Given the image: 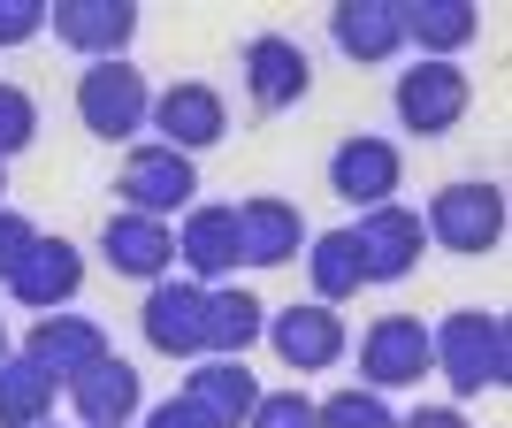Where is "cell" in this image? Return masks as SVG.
<instances>
[{
	"mask_svg": "<svg viewBox=\"0 0 512 428\" xmlns=\"http://www.w3.org/2000/svg\"><path fill=\"white\" fill-rule=\"evenodd\" d=\"M428 352H436V375L451 383V398H482V390L512 383V337H505V321L482 314V306H451L428 329Z\"/></svg>",
	"mask_w": 512,
	"mask_h": 428,
	"instance_id": "1",
	"label": "cell"
},
{
	"mask_svg": "<svg viewBox=\"0 0 512 428\" xmlns=\"http://www.w3.org/2000/svg\"><path fill=\"white\" fill-rule=\"evenodd\" d=\"M421 230H428V245H444V253L482 260V253H497V237H505V192H497V184H444V192L421 207Z\"/></svg>",
	"mask_w": 512,
	"mask_h": 428,
	"instance_id": "2",
	"label": "cell"
},
{
	"mask_svg": "<svg viewBox=\"0 0 512 428\" xmlns=\"http://www.w3.org/2000/svg\"><path fill=\"white\" fill-rule=\"evenodd\" d=\"M115 192H123L130 214H153V222H169V214H184L199 199V161L176 146H130L123 153V176H115Z\"/></svg>",
	"mask_w": 512,
	"mask_h": 428,
	"instance_id": "3",
	"label": "cell"
},
{
	"mask_svg": "<svg viewBox=\"0 0 512 428\" xmlns=\"http://www.w3.org/2000/svg\"><path fill=\"white\" fill-rule=\"evenodd\" d=\"M146 115H153V92L130 62H92L85 77H77V123H85L92 138L130 146V138L146 130Z\"/></svg>",
	"mask_w": 512,
	"mask_h": 428,
	"instance_id": "4",
	"label": "cell"
},
{
	"mask_svg": "<svg viewBox=\"0 0 512 428\" xmlns=\"http://www.w3.org/2000/svg\"><path fill=\"white\" fill-rule=\"evenodd\" d=\"M138 329L161 360H207V283L192 276H161L146 283V306H138Z\"/></svg>",
	"mask_w": 512,
	"mask_h": 428,
	"instance_id": "5",
	"label": "cell"
},
{
	"mask_svg": "<svg viewBox=\"0 0 512 428\" xmlns=\"http://www.w3.org/2000/svg\"><path fill=\"white\" fill-rule=\"evenodd\" d=\"M360 375L367 390H406L421 375H436V352H428V321L421 314H375L360 337Z\"/></svg>",
	"mask_w": 512,
	"mask_h": 428,
	"instance_id": "6",
	"label": "cell"
},
{
	"mask_svg": "<svg viewBox=\"0 0 512 428\" xmlns=\"http://www.w3.org/2000/svg\"><path fill=\"white\" fill-rule=\"evenodd\" d=\"M398 123L413 130V138H444V130H459V115L474 107V85L459 62H413L398 69Z\"/></svg>",
	"mask_w": 512,
	"mask_h": 428,
	"instance_id": "7",
	"label": "cell"
},
{
	"mask_svg": "<svg viewBox=\"0 0 512 428\" xmlns=\"http://www.w3.org/2000/svg\"><path fill=\"white\" fill-rule=\"evenodd\" d=\"M260 337L276 344V360L291 367V375H321V367H337L344 352H352V329H344V314H337V306H321V299L268 314V329H260Z\"/></svg>",
	"mask_w": 512,
	"mask_h": 428,
	"instance_id": "8",
	"label": "cell"
},
{
	"mask_svg": "<svg viewBox=\"0 0 512 428\" xmlns=\"http://www.w3.org/2000/svg\"><path fill=\"white\" fill-rule=\"evenodd\" d=\"M46 31L85 62H123L138 39V8L130 0H46Z\"/></svg>",
	"mask_w": 512,
	"mask_h": 428,
	"instance_id": "9",
	"label": "cell"
},
{
	"mask_svg": "<svg viewBox=\"0 0 512 428\" xmlns=\"http://www.w3.org/2000/svg\"><path fill=\"white\" fill-rule=\"evenodd\" d=\"M352 245H360V268H367V283H398V276H413L421 268V253H428V230H421V214L413 207H367L360 222H352Z\"/></svg>",
	"mask_w": 512,
	"mask_h": 428,
	"instance_id": "10",
	"label": "cell"
},
{
	"mask_svg": "<svg viewBox=\"0 0 512 428\" xmlns=\"http://www.w3.org/2000/svg\"><path fill=\"white\" fill-rule=\"evenodd\" d=\"M398 184H406V161H398V146L390 138H344L337 153H329V192L344 199V207H390L398 199Z\"/></svg>",
	"mask_w": 512,
	"mask_h": 428,
	"instance_id": "11",
	"label": "cell"
},
{
	"mask_svg": "<svg viewBox=\"0 0 512 428\" xmlns=\"http://www.w3.org/2000/svg\"><path fill=\"white\" fill-rule=\"evenodd\" d=\"M146 130H161V146H176V153H199L230 130V107H222V92L207 77H176L169 92H153Z\"/></svg>",
	"mask_w": 512,
	"mask_h": 428,
	"instance_id": "12",
	"label": "cell"
},
{
	"mask_svg": "<svg viewBox=\"0 0 512 428\" xmlns=\"http://www.w3.org/2000/svg\"><path fill=\"white\" fill-rule=\"evenodd\" d=\"M77 291H85V253H77L69 237H39V245L16 260V276H8V299H16L23 314H62Z\"/></svg>",
	"mask_w": 512,
	"mask_h": 428,
	"instance_id": "13",
	"label": "cell"
},
{
	"mask_svg": "<svg viewBox=\"0 0 512 428\" xmlns=\"http://www.w3.org/2000/svg\"><path fill=\"white\" fill-rule=\"evenodd\" d=\"M69 406H77V428H130L138 413H146V383H138V367L130 360H92V367H77L69 375Z\"/></svg>",
	"mask_w": 512,
	"mask_h": 428,
	"instance_id": "14",
	"label": "cell"
},
{
	"mask_svg": "<svg viewBox=\"0 0 512 428\" xmlns=\"http://www.w3.org/2000/svg\"><path fill=\"white\" fill-rule=\"evenodd\" d=\"M306 85H314V69H306V46L283 39V31H260L245 39V100L260 115H283V107H299Z\"/></svg>",
	"mask_w": 512,
	"mask_h": 428,
	"instance_id": "15",
	"label": "cell"
},
{
	"mask_svg": "<svg viewBox=\"0 0 512 428\" xmlns=\"http://www.w3.org/2000/svg\"><path fill=\"white\" fill-rule=\"evenodd\" d=\"M176 260H184V276L192 283H222L237 276V207H214V199H192L184 207V222H176Z\"/></svg>",
	"mask_w": 512,
	"mask_h": 428,
	"instance_id": "16",
	"label": "cell"
},
{
	"mask_svg": "<svg viewBox=\"0 0 512 428\" xmlns=\"http://www.w3.org/2000/svg\"><path fill=\"white\" fill-rule=\"evenodd\" d=\"M100 253H107V268H115V276L161 283V276L176 268V230H169V222H153V214L115 207V214L100 222Z\"/></svg>",
	"mask_w": 512,
	"mask_h": 428,
	"instance_id": "17",
	"label": "cell"
},
{
	"mask_svg": "<svg viewBox=\"0 0 512 428\" xmlns=\"http://www.w3.org/2000/svg\"><path fill=\"white\" fill-rule=\"evenodd\" d=\"M306 245V214L291 199L260 192V199H237V253L245 268H283V260H299Z\"/></svg>",
	"mask_w": 512,
	"mask_h": 428,
	"instance_id": "18",
	"label": "cell"
},
{
	"mask_svg": "<svg viewBox=\"0 0 512 428\" xmlns=\"http://www.w3.org/2000/svg\"><path fill=\"white\" fill-rule=\"evenodd\" d=\"M329 39H337L344 62H390V54L406 46L398 0H337V8H329Z\"/></svg>",
	"mask_w": 512,
	"mask_h": 428,
	"instance_id": "19",
	"label": "cell"
},
{
	"mask_svg": "<svg viewBox=\"0 0 512 428\" xmlns=\"http://www.w3.org/2000/svg\"><path fill=\"white\" fill-rule=\"evenodd\" d=\"M23 352H31L54 383H69L77 367L107 360V329L85 321V314H39V321H31V337H23Z\"/></svg>",
	"mask_w": 512,
	"mask_h": 428,
	"instance_id": "20",
	"label": "cell"
},
{
	"mask_svg": "<svg viewBox=\"0 0 512 428\" xmlns=\"http://www.w3.org/2000/svg\"><path fill=\"white\" fill-rule=\"evenodd\" d=\"M406 46H421V62H459V46L482 31L474 0H398Z\"/></svg>",
	"mask_w": 512,
	"mask_h": 428,
	"instance_id": "21",
	"label": "cell"
},
{
	"mask_svg": "<svg viewBox=\"0 0 512 428\" xmlns=\"http://www.w3.org/2000/svg\"><path fill=\"white\" fill-rule=\"evenodd\" d=\"M184 398H199L222 428H245V413L260 406V383H253V367H245V360L207 352V360H192V375H184Z\"/></svg>",
	"mask_w": 512,
	"mask_h": 428,
	"instance_id": "22",
	"label": "cell"
},
{
	"mask_svg": "<svg viewBox=\"0 0 512 428\" xmlns=\"http://www.w3.org/2000/svg\"><path fill=\"white\" fill-rule=\"evenodd\" d=\"M260 329H268V306H260L245 283H214L207 291V352L245 360V352L260 344Z\"/></svg>",
	"mask_w": 512,
	"mask_h": 428,
	"instance_id": "23",
	"label": "cell"
},
{
	"mask_svg": "<svg viewBox=\"0 0 512 428\" xmlns=\"http://www.w3.org/2000/svg\"><path fill=\"white\" fill-rule=\"evenodd\" d=\"M54 375H46L31 352H8L0 360V428H39V421H54Z\"/></svg>",
	"mask_w": 512,
	"mask_h": 428,
	"instance_id": "24",
	"label": "cell"
},
{
	"mask_svg": "<svg viewBox=\"0 0 512 428\" xmlns=\"http://www.w3.org/2000/svg\"><path fill=\"white\" fill-rule=\"evenodd\" d=\"M306 245H314V253H306L314 299H321V306H344V299H360L367 268H360V245H352V230H321V237H306Z\"/></svg>",
	"mask_w": 512,
	"mask_h": 428,
	"instance_id": "25",
	"label": "cell"
},
{
	"mask_svg": "<svg viewBox=\"0 0 512 428\" xmlns=\"http://www.w3.org/2000/svg\"><path fill=\"white\" fill-rule=\"evenodd\" d=\"M314 421H321V428H398V413H390L383 390L352 383V390H329V398L314 406Z\"/></svg>",
	"mask_w": 512,
	"mask_h": 428,
	"instance_id": "26",
	"label": "cell"
},
{
	"mask_svg": "<svg viewBox=\"0 0 512 428\" xmlns=\"http://www.w3.org/2000/svg\"><path fill=\"white\" fill-rule=\"evenodd\" d=\"M31 138H39V100L23 85H0V161H16Z\"/></svg>",
	"mask_w": 512,
	"mask_h": 428,
	"instance_id": "27",
	"label": "cell"
},
{
	"mask_svg": "<svg viewBox=\"0 0 512 428\" xmlns=\"http://www.w3.org/2000/svg\"><path fill=\"white\" fill-rule=\"evenodd\" d=\"M245 428H321V421H314L306 390H260V406L245 413Z\"/></svg>",
	"mask_w": 512,
	"mask_h": 428,
	"instance_id": "28",
	"label": "cell"
},
{
	"mask_svg": "<svg viewBox=\"0 0 512 428\" xmlns=\"http://www.w3.org/2000/svg\"><path fill=\"white\" fill-rule=\"evenodd\" d=\"M46 31V0H0V46H31Z\"/></svg>",
	"mask_w": 512,
	"mask_h": 428,
	"instance_id": "29",
	"label": "cell"
},
{
	"mask_svg": "<svg viewBox=\"0 0 512 428\" xmlns=\"http://www.w3.org/2000/svg\"><path fill=\"white\" fill-rule=\"evenodd\" d=\"M146 428H222V421H214V413L199 406V398H184V390H176V398L146 406Z\"/></svg>",
	"mask_w": 512,
	"mask_h": 428,
	"instance_id": "30",
	"label": "cell"
},
{
	"mask_svg": "<svg viewBox=\"0 0 512 428\" xmlns=\"http://www.w3.org/2000/svg\"><path fill=\"white\" fill-rule=\"evenodd\" d=\"M31 245H39V230H31V222H23L16 207H0V283L16 276V260L31 253Z\"/></svg>",
	"mask_w": 512,
	"mask_h": 428,
	"instance_id": "31",
	"label": "cell"
},
{
	"mask_svg": "<svg viewBox=\"0 0 512 428\" xmlns=\"http://www.w3.org/2000/svg\"><path fill=\"white\" fill-rule=\"evenodd\" d=\"M398 428H467V413H459V406H413Z\"/></svg>",
	"mask_w": 512,
	"mask_h": 428,
	"instance_id": "32",
	"label": "cell"
},
{
	"mask_svg": "<svg viewBox=\"0 0 512 428\" xmlns=\"http://www.w3.org/2000/svg\"><path fill=\"white\" fill-rule=\"evenodd\" d=\"M0 192H8V161H0Z\"/></svg>",
	"mask_w": 512,
	"mask_h": 428,
	"instance_id": "33",
	"label": "cell"
},
{
	"mask_svg": "<svg viewBox=\"0 0 512 428\" xmlns=\"http://www.w3.org/2000/svg\"><path fill=\"white\" fill-rule=\"evenodd\" d=\"M0 360H8V329H0Z\"/></svg>",
	"mask_w": 512,
	"mask_h": 428,
	"instance_id": "34",
	"label": "cell"
},
{
	"mask_svg": "<svg viewBox=\"0 0 512 428\" xmlns=\"http://www.w3.org/2000/svg\"><path fill=\"white\" fill-rule=\"evenodd\" d=\"M39 428H62V421H39Z\"/></svg>",
	"mask_w": 512,
	"mask_h": 428,
	"instance_id": "35",
	"label": "cell"
}]
</instances>
